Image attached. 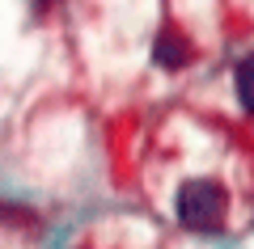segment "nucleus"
<instances>
[{"label": "nucleus", "instance_id": "obj_1", "mask_svg": "<svg viewBox=\"0 0 254 249\" xmlns=\"http://www.w3.org/2000/svg\"><path fill=\"white\" fill-rule=\"evenodd\" d=\"M178 220L190 232H216L225 220V190L212 178H195L178 190Z\"/></svg>", "mask_w": 254, "mask_h": 249}, {"label": "nucleus", "instance_id": "obj_3", "mask_svg": "<svg viewBox=\"0 0 254 249\" xmlns=\"http://www.w3.org/2000/svg\"><path fill=\"white\" fill-rule=\"evenodd\" d=\"M250 68H254V63L242 59V63H237V72H233V76H237V101H242V110L254 106V93H250Z\"/></svg>", "mask_w": 254, "mask_h": 249}, {"label": "nucleus", "instance_id": "obj_2", "mask_svg": "<svg viewBox=\"0 0 254 249\" xmlns=\"http://www.w3.org/2000/svg\"><path fill=\"white\" fill-rule=\"evenodd\" d=\"M187 59H190V47L182 43L178 34H161V38H157V47H153V63H157V68L178 72V68H187Z\"/></svg>", "mask_w": 254, "mask_h": 249}]
</instances>
